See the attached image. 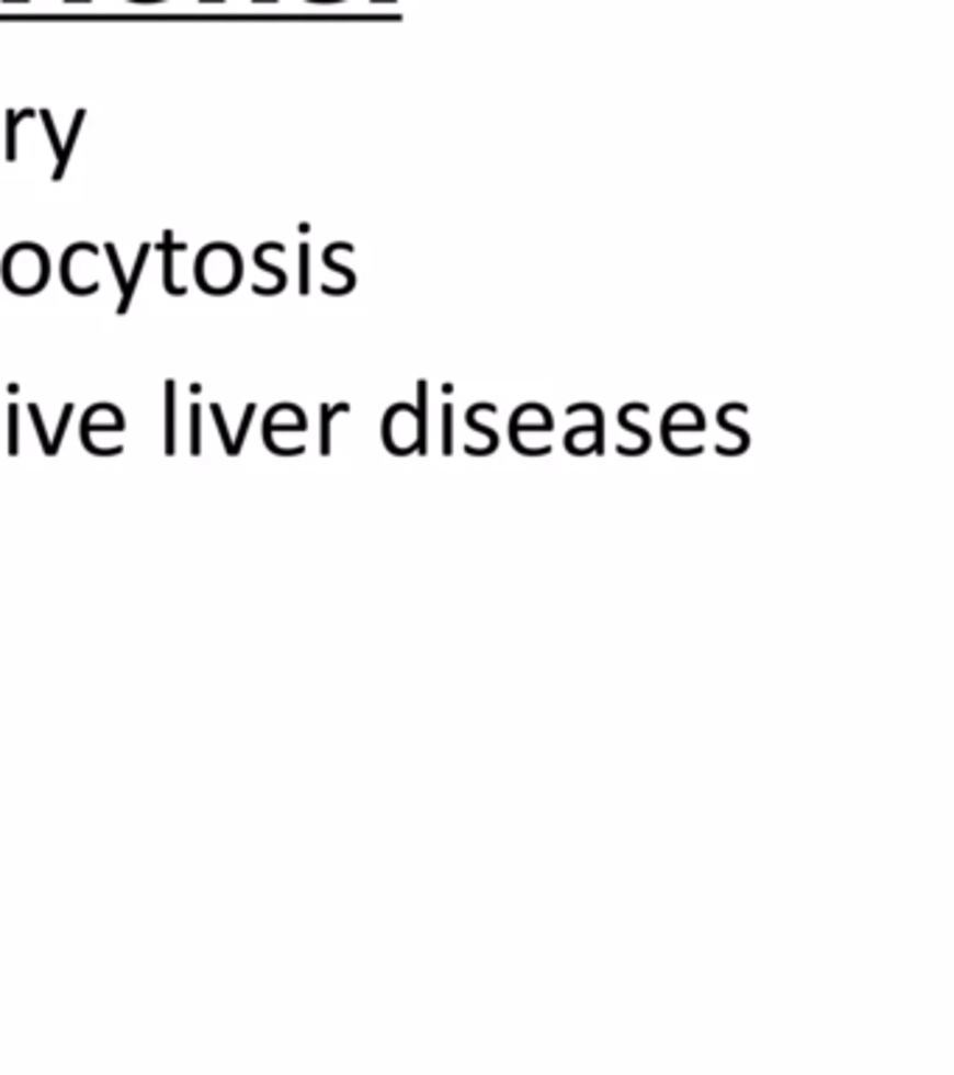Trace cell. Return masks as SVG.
I'll list each match as a JSON object with an SVG mask.
<instances>
[{"label": "cell", "mask_w": 954, "mask_h": 1075, "mask_svg": "<svg viewBox=\"0 0 954 1075\" xmlns=\"http://www.w3.org/2000/svg\"><path fill=\"white\" fill-rule=\"evenodd\" d=\"M311 3H319V7H331V3H342V0H311Z\"/></svg>", "instance_id": "obj_15"}, {"label": "cell", "mask_w": 954, "mask_h": 1075, "mask_svg": "<svg viewBox=\"0 0 954 1075\" xmlns=\"http://www.w3.org/2000/svg\"><path fill=\"white\" fill-rule=\"evenodd\" d=\"M191 423H194V454H200V432H202V404L191 407Z\"/></svg>", "instance_id": "obj_11"}, {"label": "cell", "mask_w": 954, "mask_h": 1075, "mask_svg": "<svg viewBox=\"0 0 954 1075\" xmlns=\"http://www.w3.org/2000/svg\"><path fill=\"white\" fill-rule=\"evenodd\" d=\"M151 250L160 252V258H162V275H160L162 292L171 294V297H185V294H188L185 283H177L174 281V272H177V269H174V258L177 256H185V250H188L185 241H177L174 230H162L160 245L151 247Z\"/></svg>", "instance_id": "obj_4"}, {"label": "cell", "mask_w": 954, "mask_h": 1075, "mask_svg": "<svg viewBox=\"0 0 954 1075\" xmlns=\"http://www.w3.org/2000/svg\"><path fill=\"white\" fill-rule=\"evenodd\" d=\"M65 3H76V7H81V3H93V0H65Z\"/></svg>", "instance_id": "obj_17"}, {"label": "cell", "mask_w": 954, "mask_h": 1075, "mask_svg": "<svg viewBox=\"0 0 954 1075\" xmlns=\"http://www.w3.org/2000/svg\"><path fill=\"white\" fill-rule=\"evenodd\" d=\"M18 420H20V407L18 404H12V407H9V426H12V449L9 451H12V454L18 451Z\"/></svg>", "instance_id": "obj_12"}, {"label": "cell", "mask_w": 954, "mask_h": 1075, "mask_svg": "<svg viewBox=\"0 0 954 1075\" xmlns=\"http://www.w3.org/2000/svg\"><path fill=\"white\" fill-rule=\"evenodd\" d=\"M3 3H9V7H18V3H32V0H3Z\"/></svg>", "instance_id": "obj_16"}, {"label": "cell", "mask_w": 954, "mask_h": 1075, "mask_svg": "<svg viewBox=\"0 0 954 1075\" xmlns=\"http://www.w3.org/2000/svg\"><path fill=\"white\" fill-rule=\"evenodd\" d=\"M200 3H211V7H216V3H225V0H200ZM252 3L261 7V3H277V0H252Z\"/></svg>", "instance_id": "obj_14"}, {"label": "cell", "mask_w": 954, "mask_h": 1075, "mask_svg": "<svg viewBox=\"0 0 954 1075\" xmlns=\"http://www.w3.org/2000/svg\"><path fill=\"white\" fill-rule=\"evenodd\" d=\"M126 3H135V7H157V3H169V0H126Z\"/></svg>", "instance_id": "obj_13"}, {"label": "cell", "mask_w": 954, "mask_h": 1075, "mask_svg": "<svg viewBox=\"0 0 954 1075\" xmlns=\"http://www.w3.org/2000/svg\"><path fill=\"white\" fill-rule=\"evenodd\" d=\"M174 409H177V382L169 378L166 382V445L169 454L174 451Z\"/></svg>", "instance_id": "obj_8"}, {"label": "cell", "mask_w": 954, "mask_h": 1075, "mask_svg": "<svg viewBox=\"0 0 954 1075\" xmlns=\"http://www.w3.org/2000/svg\"><path fill=\"white\" fill-rule=\"evenodd\" d=\"M311 292V245H299V294Z\"/></svg>", "instance_id": "obj_9"}, {"label": "cell", "mask_w": 954, "mask_h": 1075, "mask_svg": "<svg viewBox=\"0 0 954 1075\" xmlns=\"http://www.w3.org/2000/svg\"><path fill=\"white\" fill-rule=\"evenodd\" d=\"M104 256H106V261H110V267H113L115 283H118V292H121V301H118V308H115V314H118V317H124V314H129L132 301H135V288H138V281L144 278V269H146V263H149L151 245L149 241H144V245L138 247L135 267H132L129 275H126L124 267H121V256H118V250H115L113 241H106L104 245Z\"/></svg>", "instance_id": "obj_3"}, {"label": "cell", "mask_w": 954, "mask_h": 1075, "mask_svg": "<svg viewBox=\"0 0 954 1075\" xmlns=\"http://www.w3.org/2000/svg\"><path fill=\"white\" fill-rule=\"evenodd\" d=\"M266 247H269V241H263V245L255 247V252H252V263H255V267H261L266 275L275 278V294H281L283 288L288 286V275L283 272L281 267H277V263L266 261Z\"/></svg>", "instance_id": "obj_7"}, {"label": "cell", "mask_w": 954, "mask_h": 1075, "mask_svg": "<svg viewBox=\"0 0 954 1075\" xmlns=\"http://www.w3.org/2000/svg\"><path fill=\"white\" fill-rule=\"evenodd\" d=\"M194 281L211 297H227L243 283V256L230 241L205 245L194 258Z\"/></svg>", "instance_id": "obj_2"}, {"label": "cell", "mask_w": 954, "mask_h": 1075, "mask_svg": "<svg viewBox=\"0 0 954 1075\" xmlns=\"http://www.w3.org/2000/svg\"><path fill=\"white\" fill-rule=\"evenodd\" d=\"M0 281L18 297H34L50 281V256L37 241H18L3 252Z\"/></svg>", "instance_id": "obj_1"}, {"label": "cell", "mask_w": 954, "mask_h": 1075, "mask_svg": "<svg viewBox=\"0 0 954 1075\" xmlns=\"http://www.w3.org/2000/svg\"><path fill=\"white\" fill-rule=\"evenodd\" d=\"M84 121H88V110L81 106V110H76L73 113V121H70V129H68V140L63 144V155H59L57 166H54V174H50V180L54 182H63L65 171L70 169V155H73L76 144H79V132L81 126H84Z\"/></svg>", "instance_id": "obj_5"}, {"label": "cell", "mask_w": 954, "mask_h": 1075, "mask_svg": "<svg viewBox=\"0 0 954 1075\" xmlns=\"http://www.w3.org/2000/svg\"><path fill=\"white\" fill-rule=\"evenodd\" d=\"M350 409V404H339V407H328V404H322V409H319V415H322V454H328V429H331V420H333V415H339V412H348Z\"/></svg>", "instance_id": "obj_10"}, {"label": "cell", "mask_w": 954, "mask_h": 1075, "mask_svg": "<svg viewBox=\"0 0 954 1075\" xmlns=\"http://www.w3.org/2000/svg\"><path fill=\"white\" fill-rule=\"evenodd\" d=\"M373 3H393V0H373Z\"/></svg>", "instance_id": "obj_18"}, {"label": "cell", "mask_w": 954, "mask_h": 1075, "mask_svg": "<svg viewBox=\"0 0 954 1075\" xmlns=\"http://www.w3.org/2000/svg\"><path fill=\"white\" fill-rule=\"evenodd\" d=\"M37 118V110H7L3 113V126H7V163L18 160V129L25 121Z\"/></svg>", "instance_id": "obj_6"}]
</instances>
